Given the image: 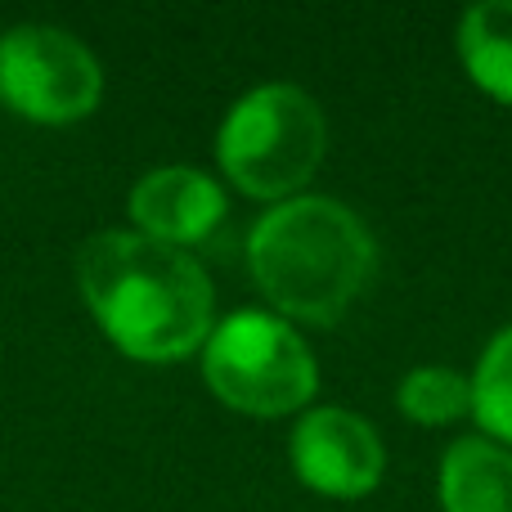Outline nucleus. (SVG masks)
<instances>
[{
    "label": "nucleus",
    "mask_w": 512,
    "mask_h": 512,
    "mask_svg": "<svg viewBox=\"0 0 512 512\" xmlns=\"http://www.w3.org/2000/svg\"><path fill=\"white\" fill-rule=\"evenodd\" d=\"M77 288L99 333L140 364L198 355L216 328L203 261L135 230H99L77 252Z\"/></svg>",
    "instance_id": "1"
},
{
    "label": "nucleus",
    "mask_w": 512,
    "mask_h": 512,
    "mask_svg": "<svg viewBox=\"0 0 512 512\" xmlns=\"http://www.w3.org/2000/svg\"><path fill=\"white\" fill-rule=\"evenodd\" d=\"M248 270L288 324L333 328L378 274V243L355 207L297 194L265 207L248 234Z\"/></svg>",
    "instance_id": "2"
},
{
    "label": "nucleus",
    "mask_w": 512,
    "mask_h": 512,
    "mask_svg": "<svg viewBox=\"0 0 512 512\" xmlns=\"http://www.w3.org/2000/svg\"><path fill=\"white\" fill-rule=\"evenodd\" d=\"M328 158V117L310 90L261 81L230 104L216 131L221 176L261 203H288Z\"/></svg>",
    "instance_id": "3"
},
{
    "label": "nucleus",
    "mask_w": 512,
    "mask_h": 512,
    "mask_svg": "<svg viewBox=\"0 0 512 512\" xmlns=\"http://www.w3.org/2000/svg\"><path fill=\"white\" fill-rule=\"evenodd\" d=\"M203 382L225 409L252 418L306 414L319 391V364L297 324L274 310H230L203 342Z\"/></svg>",
    "instance_id": "4"
},
{
    "label": "nucleus",
    "mask_w": 512,
    "mask_h": 512,
    "mask_svg": "<svg viewBox=\"0 0 512 512\" xmlns=\"http://www.w3.org/2000/svg\"><path fill=\"white\" fill-rule=\"evenodd\" d=\"M104 99L95 50L68 27L18 23L0 32V104L36 126H72Z\"/></svg>",
    "instance_id": "5"
},
{
    "label": "nucleus",
    "mask_w": 512,
    "mask_h": 512,
    "mask_svg": "<svg viewBox=\"0 0 512 512\" xmlns=\"http://www.w3.org/2000/svg\"><path fill=\"white\" fill-rule=\"evenodd\" d=\"M292 472L324 499H364L387 472V445L378 427L342 405H310L288 436Z\"/></svg>",
    "instance_id": "6"
},
{
    "label": "nucleus",
    "mask_w": 512,
    "mask_h": 512,
    "mask_svg": "<svg viewBox=\"0 0 512 512\" xmlns=\"http://www.w3.org/2000/svg\"><path fill=\"white\" fill-rule=\"evenodd\" d=\"M225 212H230V198H225L221 180L203 167H185V162L144 171L126 194V216H131L135 234L185 252L212 239Z\"/></svg>",
    "instance_id": "7"
},
{
    "label": "nucleus",
    "mask_w": 512,
    "mask_h": 512,
    "mask_svg": "<svg viewBox=\"0 0 512 512\" xmlns=\"http://www.w3.org/2000/svg\"><path fill=\"white\" fill-rule=\"evenodd\" d=\"M441 512H512V450L472 432L450 441L436 468Z\"/></svg>",
    "instance_id": "8"
},
{
    "label": "nucleus",
    "mask_w": 512,
    "mask_h": 512,
    "mask_svg": "<svg viewBox=\"0 0 512 512\" xmlns=\"http://www.w3.org/2000/svg\"><path fill=\"white\" fill-rule=\"evenodd\" d=\"M454 50L472 86L512 108V0H481L463 9Z\"/></svg>",
    "instance_id": "9"
},
{
    "label": "nucleus",
    "mask_w": 512,
    "mask_h": 512,
    "mask_svg": "<svg viewBox=\"0 0 512 512\" xmlns=\"http://www.w3.org/2000/svg\"><path fill=\"white\" fill-rule=\"evenodd\" d=\"M396 409L418 427H454L472 418V373L450 364H414L396 382Z\"/></svg>",
    "instance_id": "10"
},
{
    "label": "nucleus",
    "mask_w": 512,
    "mask_h": 512,
    "mask_svg": "<svg viewBox=\"0 0 512 512\" xmlns=\"http://www.w3.org/2000/svg\"><path fill=\"white\" fill-rule=\"evenodd\" d=\"M472 423L481 436L512 450V324L490 337L472 369Z\"/></svg>",
    "instance_id": "11"
}]
</instances>
